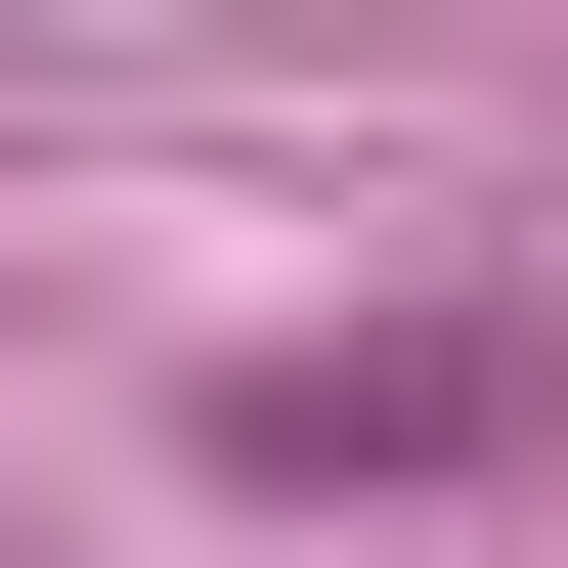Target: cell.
<instances>
[{"label":"cell","instance_id":"cell-1","mask_svg":"<svg viewBox=\"0 0 568 568\" xmlns=\"http://www.w3.org/2000/svg\"><path fill=\"white\" fill-rule=\"evenodd\" d=\"M525 437H568L525 306H306V351H219V481H263V525H351V481H525Z\"/></svg>","mask_w":568,"mask_h":568}]
</instances>
